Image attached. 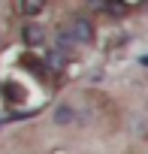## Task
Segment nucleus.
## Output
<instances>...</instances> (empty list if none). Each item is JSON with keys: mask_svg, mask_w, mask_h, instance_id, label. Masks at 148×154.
<instances>
[{"mask_svg": "<svg viewBox=\"0 0 148 154\" xmlns=\"http://www.w3.org/2000/svg\"><path fill=\"white\" fill-rule=\"evenodd\" d=\"M69 36L76 39V45H94L97 42V27L88 15H72L69 18Z\"/></svg>", "mask_w": 148, "mask_h": 154, "instance_id": "obj_1", "label": "nucleus"}, {"mask_svg": "<svg viewBox=\"0 0 148 154\" xmlns=\"http://www.w3.org/2000/svg\"><path fill=\"white\" fill-rule=\"evenodd\" d=\"M18 36H21V42H24V45L39 48V45L45 42V36H48V33H45V27H42V24H36V21H24Z\"/></svg>", "mask_w": 148, "mask_h": 154, "instance_id": "obj_2", "label": "nucleus"}, {"mask_svg": "<svg viewBox=\"0 0 148 154\" xmlns=\"http://www.w3.org/2000/svg\"><path fill=\"white\" fill-rule=\"evenodd\" d=\"M51 121L57 124V127H72L79 121V109L72 106V103H57L54 109H51Z\"/></svg>", "mask_w": 148, "mask_h": 154, "instance_id": "obj_3", "label": "nucleus"}, {"mask_svg": "<svg viewBox=\"0 0 148 154\" xmlns=\"http://www.w3.org/2000/svg\"><path fill=\"white\" fill-rule=\"evenodd\" d=\"M94 3H97L106 15H112V18H124V15L130 12V3H127V0H94Z\"/></svg>", "mask_w": 148, "mask_h": 154, "instance_id": "obj_4", "label": "nucleus"}, {"mask_svg": "<svg viewBox=\"0 0 148 154\" xmlns=\"http://www.w3.org/2000/svg\"><path fill=\"white\" fill-rule=\"evenodd\" d=\"M45 6H48V0H18V12L24 15V18H39L42 12H45Z\"/></svg>", "mask_w": 148, "mask_h": 154, "instance_id": "obj_5", "label": "nucleus"}, {"mask_svg": "<svg viewBox=\"0 0 148 154\" xmlns=\"http://www.w3.org/2000/svg\"><path fill=\"white\" fill-rule=\"evenodd\" d=\"M42 60H45L48 69H63V66H66V54H63V51H54V48H51Z\"/></svg>", "mask_w": 148, "mask_h": 154, "instance_id": "obj_6", "label": "nucleus"}, {"mask_svg": "<svg viewBox=\"0 0 148 154\" xmlns=\"http://www.w3.org/2000/svg\"><path fill=\"white\" fill-rule=\"evenodd\" d=\"M139 66H142V69H148V51H145V54L139 57Z\"/></svg>", "mask_w": 148, "mask_h": 154, "instance_id": "obj_7", "label": "nucleus"}]
</instances>
